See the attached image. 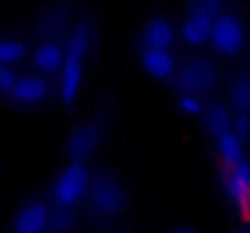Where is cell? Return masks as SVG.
Masks as SVG:
<instances>
[{
  "mask_svg": "<svg viewBox=\"0 0 250 233\" xmlns=\"http://www.w3.org/2000/svg\"><path fill=\"white\" fill-rule=\"evenodd\" d=\"M92 42V32L87 24H76L68 44L63 46V61L59 68V97L63 105H76L78 92L83 87V76H85V56Z\"/></svg>",
  "mask_w": 250,
  "mask_h": 233,
  "instance_id": "1",
  "label": "cell"
},
{
  "mask_svg": "<svg viewBox=\"0 0 250 233\" xmlns=\"http://www.w3.org/2000/svg\"><path fill=\"white\" fill-rule=\"evenodd\" d=\"M224 0H192L180 20L177 37L187 49H202L209 42V29L214 17L221 12Z\"/></svg>",
  "mask_w": 250,
  "mask_h": 233,
  "instance_id": "2",
  "label": "cell"
},
{
  "mask_svg": "<svg viewBox=\"0 0 250 233\" xmlns=\"http://www.w3.org/2000/svg\"><path fill=\"white\" fill-rule=\"evenodd\" d=\"M219 168V182L224 194L231 199L236 216L250 226V160L248 155L238 163H224L216 160Z\"/></svg>",
  "mask_w": 250,
  "mask_h": 233,
  "instance_id": "3",
  "label": "cell"
},
{
  "mask_svg": "<svg viewBox=\"0 0 250 233\" xmlns=\"http://www.w3.org/2000/svg\"><path fill=\"white\" fill-rule=\"evenodd\" d=\"M85 199H87V204H90V209L95 214L114 216L126 204V190H124L122 180L112 170H100V172L90 175V185H87Z\"/></svg>",
  "mask_w": 250,
  "mask_h": 233,
  "instance_id": "4",
  "label": "cell"
},
{
  "mask_svg": "<svg viewBox=\"0 0 250 233\" xmlns=\"http://www.w3.org/2000/svg\"><path fill=\"white\" fill-rule=\"evenodd\" d=\"M90 175L92 172H90L87 163L68 160V165L56 175V180L51 185V202H54V207L76 209L81 202H85Z\"/></svg>",
  "mask_w": 250,
  "mask_h": 233,
  "instance_id": "5",
  "label": "cell"
},
{
  "mask_svg": "<svg viewBox=\"0 0 250 233\" xmlns=\"http://www.w3.org/2000/svg\"><path fill=\"white\" fill-rule=\"evenodd\" d=\"M246 42H248V37H246L243 20H241L238 15H233V12L221 10V12L214 17V22H211L209 42H207V44H209L219 56H224V59H236V56L243 54Z\"/></svg>",
  "mask_w": 250,
  "mask_h": 233,
  "instance_id": "6",
  "label": "cell"
},
{
  "mask_svg": "<svg viewBox=\"0 0 250 233\" xmlns=\"http://www.w3.org/2000/svg\"><path fill=\"white\" fill-rule=\"evenodd\" d=\"M177 83L182 90H192V92H209L216 87V80H219V71H216V64L209 59V56H189L182 66L177 64Z\"/></svg>",
  "mask_w": 250,
  "mask_h": 233,
  "instance_id": "7",
  "label": "cell"
},
{
  "mask_svg": "<svg viewBox=\"0 0 250 233\" xmlns=\"http://www.w3.org/2000/svg\"><path fill=\"white\" fill-rule=\"evenodd\" d=\"M100 144H102V129H100V124L85 122V124H78L76 129L68 131L66 144H63V151H66L68 160L87 163L92 155L97 153Z\"/></svg>",
  "mask_w": 250,
  "mask_h": 233,
  "instance_id": "8",
  "label": "cell"
},
{
  "mask_svg": "<svg viewBox=\"0 0 250 233\" xmlns=\"http://www.w3.org/2000/svg\"><path fill=\"white\" fill-rule=\"evenodd\" d=\"M51 95V83L46 80V76L42 73H24V76H17L15 80V87L10 90V100L17 105V107H24V109H32V107H39L49 100Z\"/></svg>",
  "mask_w": 250,
  "mask_h": 233,
  "instance_id": "9",
  "label": "cell"
},
{
  "mask_svg": "<svg viewBox=\"0 0 250 233\" xmlns=\"http://www.w3.org/2000/svg\"><path fill=\"white\" fill-rule=\"evenodd\" d=\"M139 64L141 71L148 78L158 80V83H167L175 78L177 71V59L172 54V49H153V46H141L139 54Z\"/></svg>",
  "mask_w": 250,
  "mask_h": 233,
  "instance_id": "10",
  "label": "cell"
},
{
  "mask_svg": "<svg viewBox=\"0 0 250 233\" xmlns=\"http://www.w3.org/2000/svg\"><path fill=\"white\" fill-rule=\"evenodd\" d=\"M49 216H51V207L46 202L32 199L12 214L10 229L17 233H42L49 226Z\"/></svg>",
  "mask_w": 250,
  "mask_h": 233,
  "instance_id": "11",
  "label": "cell"
},
{
  "mask_svg": "<svg viewBox=\"0 0 250 233\" xmlns=\"http://www.w3.org/2000/svg\"><path fill=\"white\" fill-rule=\"evenodd\" d=\"M231 112L233 129L241 136L250 134V73H241L231 83Z\"/></svg>",
  "mask_w": 250,
  "mask_h": 233,
  "instance_id": "12",
  "label": "cell"
},
{
  "mask_svg": "<svg viewBox=\"0 0 250 233\" xmlns=\"http://www.w3.org/2000/svg\"><path fill=\"white\" fill-rule=\"evenodd\" d=\"M141 46H153V49H172V44L177 42V29L167 17H151L144 22L141 32H139Z\"/></svg>",
  "mask_w": 250,
  "mask_h": 233,
  "instance_id": "13",
  "label": "cell"
},
{
  "mask_svg": "<svg viewBox=\"0 0 250 233\" xmlns=\"http://www.w3.org/2000/svg\"><path fill=\"white\" fill-rule=\"evenodd\" d=\"M63 61V44L56 39H42L32 49V66L42 76H56Z\"/></svg>",
  "mask_w": 250,
  "mask_h": 233,
  "instance_id": "14",
  "label": "cell"
},
{
  "mask_svg": "<svg viewBox=\"0 0 250 233\" xmlns=\"http://www.w3.org/2000/svg\"><path fill=\"white\" fill-rule=\"evenodd\" d=\"M202 124L207 129V134H211L214 139L229 129H233V112L229 105L224 102H211V105H204L202 109Z\"/></svg>",
  "mask_w": 250,
  "mask_h": 233,
  "instance_id": "15",
  "label": "cell"
},
{
  "mask_svg": "<svg viewBox=\"0 0 250 233\" xmlns=\"http://www.w3.org/2000/svg\"><path fill=\"white\" fill-rule=\"evenodd\" d=\"M243 158H246V136H241L236 129H229L216 136V160L238 163Z\"/></svg>",
  "mask_w": 250,
  "mask_h": 233,
  "instance_id": "16",
  "label": "cell"
},
{
  "mask_svg": "<svg viewBox=\"0 0 250 233\" xmlns=\"http://www.w3.org/2000/svg\"><path fill=\"white\" fill-rule=\"evenodd\" d=\"M27 59V44L17 37H2L0 39V66H20Z\"/></svg>",
  "mask_w": 250,
  "mask_h": 233,
  "instance_id": "17",
  "label": "cell"
},
{
  "mask_svg": "<svg viewBox=\"0 0 250 233\" xmlns=\"http://www.w3.org/2000/svg\"><path fill=\"white\" fill-rule=\"evenodd\" d=\"M204 97L199 92H192V90H180L177 95V109L185 114V117H199L202 109H204Z\"/></svg>",
  "mask_w": 250,
  "mask_h": 233,
  "instance_id": "18",
  "label": "cell"
},
{
  "mask_svg": "<svg viewBox=\"0 0 250 233\" xmlns=\"http://www.w3.org/2000/svg\"><path fill=\"white\" fill-rule=\"evenodd\" d=\"M73 224H76L73 209L56 207V209L51 212V216H49V226H46V231H68Z\"/></svg>",
  "mask_w": 250,
  "mask_h": 233,
  "instance_id": "19",
  "label": "cell"
},
{
  "mask_svg": "<svg viewBox=\"0 0 250 233\" xmlns=\"http://www.w3.org/2000/svg\"><path fill=\"white\" fill-rule=\"evenodd\" d=\"M17 71L15 66H0V95H10V90L15 87V80H17Z\"/></svg>",
  "mask_w": 250,
  "mask_h": 233,
  "instance_id": "20",
  "label": "cell"
}]
</instances>
